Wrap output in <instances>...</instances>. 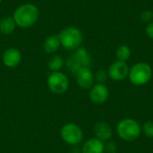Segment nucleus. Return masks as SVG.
Listing matches in <instances>:
<instances>
[{
    "mask_svg": "<svg viewBox=\"0 0 153 153\" xmlns=\"http://www.w3.org/2000/svg\"><path fill=\"white\" fill-rule=\"evenodd\" d=\"M12 16L17 27L29 29L37 22L39 17V10L36 4L32 3H25L19 5L14 10Z\"/></svg>",
    "mask_w": 153,
    "mask_h": 153,
    "instance_id": "1",
    "label": "nucleus"
},
{
    "mask_svg": "<svg viewBox=\"0 0 153 153\" xmlns=\"http://www.w3.org/2000/svg\"><path fill=\"white\" fill-rule=\"evenodd\" d=\"M61 47L68 51H75L82 47L83 35L82 30L74 26H68L63 29L58 34Z\"/></svg>",
    "mask_w": 153,
    "mask_h": 153,
    "instance_id": "2",
    "label": "nucleus"
},
{
    "mask_svg": "<svg viewBox=\"0 0 153 153\" xmlns=\"http://www.w3.org/2000/svg\"><path fill=\"white\" fill-rule=\"evenodd\" d=\"M65 65L70 73L75 74L82 67L91 68V57L85 48L80 47L65 60Z\"/></svg>",
    "mask_w": 153,
    "mask_h": 153,
    "instance_id": "3",
    "label": "nucleus"
},
{
    "mask_svg": "<svg viewBox=\"0 0 153 153\" xmlns=\"http://www.w3.org/2000/svg\"><path fill=\"white\" fill-rule=\"evenodd\" d=\"M117 133L122 140L126 142H134L140 137L142 127L136 120L133 118H125L118 122Z\"/></svg>",
    "mask_w": 153,
    "mask_h": 153,
    "instance_id": "4",
    "label": "nucleus"
},
{
    "mask_svg": "<svg viewBox=\"0 0 153 153\" xmlns=\"http://www.w3.org/2000/svg\"><path fill=\"white\" fill-rule=\"evenodd\" d=\"M152 77V68L149 64L145 62L136 63L129 69L128 78L134 85H145L151 81Z\"/></svg>",
    "mask_w": 153,
    "mask_h": 153,
    "instance_id": "5",
    "label": "nucleus"
},
{
    "mask_svg": "<svg viewBox=\"0 0 153 153\" xmlns=\"http://www.w3.org/2000/svg\"><path fill=\"white\" fill-rule=\"evenodd\" d=\"M62 140L70 146H77L83 140L82 129L74 123H67L60 130Z\"/></svg>",
    "mask_w": 153,
    "mask_h": 153,
    "instance_id": "6",
    "label": "nucleus"
},
{
    "mask_svg": "<svg viewBox=\"0 0 153 153\" xmlns=\"http://www.w3.org/2000/svg\"><path fill=\"white\" fill-rule=\"evenodd\" d=\"M48 90L55 94H63L69 88V79L63 72H51L47 80Z\"/></svg>",
    "mask_w": 153,
    "mask_h": 153,
    "instance_id": "7",
    "label": "nucleus"
},
{
    "mask_svg": "<svg viewBox=\"0 0 153 153\" xmlns=\"http://www.w3.org/2000/svg\"><path fill=\"white\" fill-rule=\"evenodd\" d=\"M129 69L130 68L126 62L117 60L109 65L108 69V75L111 80L120 82L128 76Z\"/></svg>",
    "mask_w": 153,
    "mask_h": 153,
    "instance_id": "8",
    "label": "nucleus"
},
{
    "mask_svg": "<svg viewBox=\"0 0 153 153\" xmlns=\"http://www.w3.org/2000/svg\"><path fill=\"white\" fill-rule=\"evenodd\" d=\"M109 96L108 88L103 83L94 84L89 91V98L91 101L96 105H101L107 101Z\"/></svg>",
    "mask_w": 153,
    "mask_h": 153,
    "instance_id": "9",
    "label": "nucleus"
},
{
    "mask_svg": "<svg viewBox=\"0 0 153 153\" xmlns=\"http://www.w3.org/2000/svg\"><path fill=\"white\" fill-rule=\"evenodd\" d=\"M77 85L82 90H90L94 85V74L89 67H82L75 74Z\"/></svg>",
    "mask_w": 153,
    "mask_h": 153,
    "instance_id": "10",
    "label": "nucleus"
},
{
    "mask_svg": "<svg viewBox=\"0 0 153 153\" xmlns=\"http://www.w3.org/2000/svg\"><path fill=\"white\" fill-rule=\"evenodd\" d=\"M22 52L16 48H9L4 50L2 56V62L8 68H14L22 62Z\"/></svg>",
    "mask_w": 153,
    "mask_h": 153,
    "instance_id": "11",
    "label": "nucleus"
},
{
    "mask_svg": "<svg viewBox=\"0 0 153 153\" xmlns=\"http://www.w3.org/2000/svg\"><path fill=\"white\" fill-rule=\"evenodd\" d=\"M93 132L95 134V138L99 139L103 143L108 141L113 134L111 126L107 122L104 121L96 123L93 127Z\"/></svg>",
    "mask_w": 153,
    "mask_h": 153,
    "instance_id": "12",
    "label": "nucleus"
},
{
    "mask_svg": "<svg viewBox=\"0 0 153 153\" xmlns=\"http://www.w3.org/2000/svg\"><path fill=\"white\" fill-rule=\"evenodd\" d=\"M105 152V144L103 142L100 141L97 138H91L87 140L82 149L81 153H104Z\"/></svg>",
    "mask_w": 153,
    "mask_h": 153,
    "instance_id": "13",
    "label": "nucleus"
},
{
    "mask_svg": "<svg viewBox=\"0 0 153 153\" xmlns=\"http://www.w3.org/2000/svg\"><path fill=\"white\" fill-rule=\"evenodd\" d=\"M61 43L59 39V36L56 34L50 35L47 37L43 43V49L48 54H55L60 48Z\"/></svg>",
    "mask_w": 153,
    "mask_h": 153,
    "instance_id": "14",
    "label": "nucleus"
},
{
    "mask_svg": "<svg viewBox=\"0 0 153 153\" xmlns=\"http://www.w3.org/2000/svg\"><path fill=\"white\" fill-rule=\"evenodd\" d=\"M16 23L13 16H5L0 20V32L4 35L12 34L16 29Z\"/></svg>",
    "mask_w": 153,
    "mask_h": 153,
    "instance_id": "15",
    "label": "nucleus"
},
{
    "mask_svg": "<svg viewBox=\"0 0 153 153\" xmlns=\"http://www.w3.org/2000/svg\"><path fill=\"white\" fill-rule=\"evenodd\" d=\"M65 59L60 55H54L51 56V58L48 61V67L51 72H58L61 71V69L65 65Z\"/></svg>",
    "mask_w": 153,
    "mask_h": 153,
    "instance_id": "16",
    "label": "nucleus"
},
{
    "mask_svg": "<svg viewBox=\"0 0 153 153\" xmlns=\"http://www.w3.org/2000/svg\"><path fill=\"white\" fill-rule=\"evenodd\" d=\"M132 51L131 48L126 46V45H121L117 48V51H116V56L117 59L118 61H123V62H126L130 56H131Z\"/></svg>",
    "mask_w": 153,
    "mask_h": 153,
    "instance_id": "17",
    "label": "nucleus"
},
{
    "mask_svg": "<svg viewBox=\"0 0 153 153\" xmlns=\"http://www.w3.org/2000/svg\"><path fill=\"white\" fill-rule=\"evenodd\" d=\"M108 75V71L104 69H100L97 71L96 74H94V80L97 82V83H103L107 81Z\"/></svg>",
    "mask_w": 153,
    "mask_h": 153,
    "instance_id": "18",
    "label": "nucleus"
},
{
    "mask_svg": "<svg viewBox=\"0 0 153 153\" xmlns=\"http://www.w3.org/2000/svg\"><path fill=\"white\" fill-rule=\"evenodd\" d=\"M142 133L148 137H153V121H147L143 124Z\"/></svg>",
    "mask_w": 153,
    "mask_h": 153,
    "instance_id": "19",
    "label": "nucleus"
},
{
    "mask_svg": "<svg viewBox=\"0 0 153 153\" xmlns=\"http://www.w3.org/2000/svg\"><path fill=\"white\" fill-rule=\"evenodd\" d=\"M140 19L146 23L153 21V12L152 10H144L140 13Z\"/></svg>",
    "mask_w": 153,
    "mask_h": 153,
    "instance_id": "20",
    "label": "nucleus"
},
{
    "mask_svg": "<svg viewBox=\"0 0 153 153\" xmlns=\"http://www.w3.org/2000/svg\"><path fill=\"white\" fill-rule=\"evenodd\" d=\"M117 150V147L114 142H109L105 145V152H107V153H116Z\"/></svg>",
    "mask_w": 153,
    "mask_h": 153,
    "instance_id": "21",
    "label": "nucleus"
},
{
    "mask_svg": "<svg viewBox=\"0 0 153 153\" xmlns=\"http://www.w3.org/2000/svg\"><path fill=\"white\" fill-rule=\"evenodd\" d=\"M145 33L150 39H153V21L147 23V25L145 27Z\"/></svg>",
    "mask_w": 153,
    "mask_h": 153,
    "instance_id": "22",
    "label": "nucleus"
},
{
    "mask_svg": "<svg viewBox=\"0 0 153 153\" xmlns=\"http://www.w3.org/2000/svg\"><path fill=\"white\" fill-rule=\"evenodd\" d=\"M70 153H81V149L78 148V146H72Z\"/></svg>",
    "mask_w": 153,
    "mask_h": 153,
    "instance_id": "23",
    "label": "nucleus"
},
{
    "mask_svg": "<svg viewBox=\"0 0 153 153\" xmlns=\"http://www.w3.org/2000/svg\"><path fill=\"white\" fill-rule=\"evenodd\" d=\"M2 1H3V0H0V4H1V3H2Z\"/></svg>",
    "mask_w": 153,
    "mask_h": 153,
    "instance_id": "24",
    "label": "nucleus"
}]
</instances>
